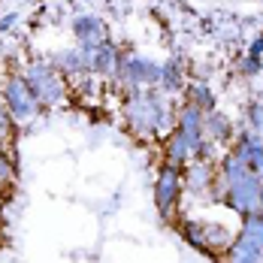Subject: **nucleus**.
Masks as SVG:
<instances>
[{"mask_svg": "<svg viewBox=\"0 0 263 263\" xmlns=\"http://www.w3.org/2000/svg\"><path fill=\"white\" fill-rule=\"evenodd\" d=\"M79 52H82V61H85V67H88V73H91V76L112 79L115 61H118V54H121V46H118L112 36L103 40L97 49H85V46H79Z\"/></svg>", "mask_w": 263, "mask_h": 263, "instance_id": "nucleus-7", "label": "nucleus"}, {"mask_svg": "<svg viewBox=\"0 0 263 263\" xmlns=\"http://www.w3.org/2000/svg\"><path fill=\"white\" fill-rule=\"evenodd\" d=\"M70 30H73V40L76 46H85V49H97L103 40H109V27L100 15L94 12H85V15H76L70 22Z\"/></svg>", "mask_w": 263, "mask_h": 263, "instance_id": "nucleus-8", "label": "nucleus"}, {"mask_svg": "<svg viewBox=\"0 0 263 263\" xmlns=\"http://www.w3.org/2000/svg\"><path fill=\"white\" fill-rule=\"evenodd\" d=\"M179 233H182V239L191 248H197V251L206 248L203 245V221L200 218H179Z\"/></svg>", "mask_w": 263, "mask_h": 263, "instance_id": "nucleus-16", "label": "nucleus"}, {"mask_svg": "<svg viewBox=\"0 0 263 263\" xmlns=\"http://www.w3.org/2000/svg\"><path fill=\"white\" fill-rule=\"evenodd\" d=\"M15 22H18V12H3L0 15V33H9L15 27Z\"/></svg>", "mask_w": 263, "mask_h": 263, "instance_id": "nucleus-22", "label": "nucleus"}, {"mask_svg": "<svg viewBox=\"0 0 263 263\" xmlns=\"http://www.w3.org/2000/svg\"><path fill=\"white\" fill-rule=\"evenodd\" d=\"M236 73L245 79H254L263 73V58H251V54H239L236 58Z\"/></svg>", "mask_w": 263, "mask_h": 263, "instance_id": "nucleus-21", "label": "nucleus"}, {"mask_svg": "<svg viewBox=\"0 0 263 263\" xmlns=\"http://www.w3.org/2000/svg\"><path fill=\"white\" fill-rule=\"evenodd\" d=\"M203 136H206V142H212V145L230 148V142H233V136H236V124H233V118H230L227 112L215 109V112H209V115L203 118Z\"/></svg>", "mask_w": 263, "mask_h": 263, "instance_id": "nucleus-10", "label": "nucleus"}, {"mask_svg": "<svg viewBox=\"0 0 263 263\" xmlns=\"http://www.w3.org/2000/svg\"><path fill=\"white\" fill-rule=\"evenodd\" d=\"M160 152H163V163H166V166H176V170H184V166L194 160L191 145L182 139V133H176V130L160 142Z\"/></svg>", "mask_w": 263, "mask_h": 263, "instance_id": "nucleus-14", "label": "nucleus"}, {"mask_svg": "<svg viewBox=\"0 0 263 263\" xmlns=\"http://www.w3.org/2000/svg\"><path fill=\"white\" fill-rule=\"evenodd\" d=\"M184 103L197 106L203 115H209V112L218 109V94L212 91L209 82L197 79V82H187V85H184Z\"/></svg>", "mask_w": 263, "mask_h": 263, "instance_id": "nucleus-15", "label": "nucleus"}, {"mask_svg": "<svg viewBox=\"0 0 263 263\" xmlns=\"http://www.w3.org/2000/svg\"><path fill=\"white\" fill-rule=\"evenodd\" d=\"M233 230H227L224 224H218V221H203V254H212V257H221L227 248H230V242H233Z\"/></svg>", "mask_w": 263, "mask_h": 263, "instance_id": "nucleus-12", "label": "nucleus"}, {"mask_svg": "<svg viewBox=\"0 0 263 263\" xmlns=\"http://www.w3.org/2000/svg\"><path fill=\"white\" fill-rule=\"evenodd\" d=\"M18 179V166H15V158L9 152H0V191H6L9 184H15Z\"/></svg>", "mask_w": 263, "mask_h": 263, "instance_id": "nucleus-19", "label": "nucleus"}, {"mask_svg": "<svg viewBox=\"0 0 263 263\" xmlns=\"http://www.w3.org/2000/svg\"><path fill=\"white\" fill-rule=\"evenodd\" d=\"M22 76H25L27 88L33 91V97L40 100V106H43L46 112L54 109V106H64L70 100V85H67V79L52 67V61H46V58L27 61L25 70H22Z\"/></svg>", "mask_w": 263, "mask_h": 263, "instance_id": "nucleus-2", "label": "nucleus"}, {"mask_svg": "<svg viewBox=\"0 0 263 263\" xmlns=\"http://www.w3.org/2000/svg\"><path fill=\"white\" fill-rule=\"evenodd\" d=\"M0 3H3V0H0Z\"/></svg>", "mask_w": 263, "mask_h": 263, "instance_id": "nucleus-26", "label": "nucleus"}, {"mask_svg": "<svg viewBox=\"0 0 263 263\" xmlns=\"http://www.w3.org/2000/svg\"><path fill=\"white\" fill-rule=\"evenodd\" d=\"M184 197V182H182V170L176 166H160L158 179H155V209L163 221H176L179 218V206Z\"/></svg>", "mask_w": 263, "mask_h": 263, "instance_id": "nucleus-4", "label": "nucleus"}, {"mask_svg": "<svg viewBox=\"0 0 263 263\" xmlns=\"http://www.w3.org/2000/svg\"><path fill=\"white\" fill-rule=\"evenodd\" d=\"M49 61H52V67L67 82H70V79H79V76H91V73H88V67H85V61H82L79 46H76V49H61V52H54Z\"/></svg>", "mask_w": 263, "mask_h": 263, "instance_id": "nucleus-13", "label": "nucleus"}, {"mask_svg": "<svg viewBox=\"0 0 263 263\" xmlns=\"http://www.w3.org/2000/svg\"><path fill=\"white\" fill-rule=\"evenodd\" d=\"M15 121H12V115L6 112V106L0 103V152H12V145H15Z\"/></svg>", "mask_w": 263, "mask_h": 263, "instance_id": "nucleus-17", "label": "nucleus"}, {"mask_svg": "<svg viewBox=\"0 0 263 263\" xmlns=\"http://www.w3.org/2000/svg\"><path fill=\"white\" fill-rule=\"evenodd\" d=\"M184 85H187V73H184L182 61L179 58H170L160 64V82H158V91L173 97V94H184Z\"/></svg>", "mask_w": 263, "mask_h": 263, "instance_id": "nucleus-11", "label": "nucleus"}, {"mask_svg": "<svg viewBox=\"0 0 263 263\" xmlns=\"http://www.w3.org/2000/svg\"><path fill=\"white\" fill-rule=\"evenodd\" d=\"M227 152L236 160H242V163L263 182V139H257L254 133H248L242 127V130H236V136H233V142H230Z\"/></svg>", "mask_w": 263, "mask_h": 263, "instance_id": "nucleus-6", "label": "nucleus"}, {"mask_svg": "<svg viewBox=\"0 0 263 263\" xmlns=\"http://www.w3.org/2000/svg\"><path fill=\"white\" fill-rule=\"evenodd\" d=\"M260 106H263V97H260Z\"/></svg>", "mask_w": 263, "mask_h": 263, "instance_id": "nucleus-25", "label": "nucleus"}, {"mask_svg": "<svg viewBox=\"0 0 263 263\" xmlns=\"http://www.w3.org/2000/svg\"><path fill=\"white\" fill-rule=\"evenodd\" d=\"M182 182H184V194H194V197H203L209 194L212 182H215V163L209 160H191L182 170Z\"/></svg>", "mask_w": 263, "mask_h": 263, "instance_id": "nucleus-9", "label": "nucleus"}, {"mask_svg": "<svg viewBox=\"0 0 263 263\" xmlns=\"http://www.w3.org/2000/svg\"><path fill=\"white\" fill-rule=\"evenodd\" d=\"M0 103L6 106V112L12 115V121H15V127H25L30 121H36L46 109L40 106V100L33 97V91L27 88L25 76H22V70L18 73H9L3 85H0Z\"/></svg>", "mask_w": 263, "mask_h": 263, "instance_id": "nucleus-3", "label": "nucleus"}, {"mask_svg": "<svg viewBox=\"0 0 263 263\" xmlns=\"http://www.w3.org/2000/svg\"><path fill=\"white\" fill-rule=\"evenodd\" d=\"M239 233L263 245V212L251 215V218H242V224H239Z\"/></svg>", "mask_w": 263, "mask_h": 263, "instance_id": "nucleus-20", "label": "nucleus"}, {"mask_svg": "<svg viewBox=\"0 0 263 263\" xmlns=\"http://www.w3.org/2000/svg\"><path fill=\"white\" fill-rule=\"evenodd\" d=\"M245 54H251V58H263V30L251 40V43H248V52H245Z\"/></svg>", "mask_w": 263, "mask_h": 263, "instance_id": "nucleus-23", "label": "nucleus"}, {"mask_svg": "<svg viewBox=\"0 0 263 263\" xmlns=\"http://www.w3.org/2000/svg\"><path fill=\"white\" fill-rule=\"evenodd\" d=\"M221 263H260V260H251V257H242V254H221Z\"/></svg>", "mask_w": 263, "mask_h": 263, "instance_id": "nucleus-24", "label": "nucleus"}, {"mask_svg": "<svg viewBox=\"0 0 263 263\" xmlns=\"http://www.w3.org/2000/svg\"><path fill=\"white\" fill-rule=\"evenodd\" d=\"M260 179L254 173H248L245 179H239L236 184L227 187V197H224V206L236 215L239 221L242 218H251L260 212Z\"/></svg>", "mask_w": 263, "mask_h": 263, "instance_id": "nucleus-5", "label": "nucleus"}, {"mask_svg": "<svg viewBox=\"0 0 263 263\" xmlns=\"http://www.w3.org/2000/svg\"><path fill=\"white\" fill-rule=\"evenodd\" d=\"M245 130L254 133L257 139H263V106L260 100H251L245 106Z\"/></svg>", "mask_w": 263, "mask_h": 263, "instance_id": "nucleus-18", "label": "nucleus"}, {"mask_svg": "<svg viewBox=\"0 0 263 263\" xmlns=\"http://www.w3.org/2000/svg\"><path fill=\"white\" fill-rule=\"evenodd\" d=\"M170 109H176V106L170 103L166 94H160L158 88H145L121 103V118L136 139H158L160 118Z\"/></svg>", "mask_w": 263, "mask_h": 263, "instance_id": "nucleus-1", "label": "nucleus"}]
</instances>
